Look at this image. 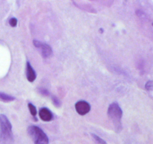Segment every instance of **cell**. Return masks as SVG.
Wrapping results in <instances>:
<instances>
[{
	"label": "cell",
	"instance_id": "obj_10",
	"mask_svg": "<svg viewBox=\"0 0 153 144\" xmlns=\"http://www.w3.org/2000/svg\"><path fill=\"white\" fill-rule=\"evenodd\" d=\"M92 137H93V138H94V141H95L97 143H102V144L106 143V142L105 141V140H102V139L100 138V137H99L98 136L96 135V134H92Z\"/></svg>",
	"mask_w": 153,
	"mask_h": 144
},
{
	"label": "cell",
	"instance_id": "obj_5",
	"mask_svg": "<svg viewBox=\"0 0 153 144\" xmlns=\"http://www.w3.org/2000/svg\"><path fill=\"white\" fill-rule=\"evenodd\" d=\"M77 113L80 115H85L91 110V105L85 101H79L75 105Z\"/></svg>",
	"mask_w": 153,
	"mask_h": 144
},
{
	"label": "cell",
	"instance_id": "obj_4",
	"mask_svg": "<svg viewBox=\"0 0 153 144\" xmlns=\"http://www.w3.org/2000/svg\"><path fill=\"white\" fill-rule=\"evenodd\" d=\"M33 42H34V45L35 46V47L40 50L43 57L49 58L52 55V50L49 45L46 44V43H42L41 42L37 41V40H34Z\"/></svg>",
	"mask_w": 153,
	"mask_h": 144
},
{
	"label": "cell",
	"instance_id": "obj_2",
	"mask_svg": "<svg viewBox=\"0 0 153 144\" xmlns=\"http://www.w3.org/2000/svg\"><path fill=\"white\" fill-rule=\"evenodd\" d=\"M108 115L110 120L114 125L117 132H119L121 128H122L121 119H122L123 111L117 103L114 102L110 105L108 110Z\"/></svg>",
	"mask_w": 153,
	"mask_h": 144
},
{
	"label": "cell",
	"instance_id": "obj_7",
	"mask_svg": "<svg viewBox=\"0 0 153 144\" xmlns=\"http://www.w3.org/2000/svg\"><path fill=\"white\" fill-rule=\"evenodd\" d=\"M26 77L30 82H33L36 79V73L29 62H27L26 64Z\"/></svg>",
	"mask_w": 153,
	"mask_h": 144
},
{
	"label": "cell",
	"instance_id": "obj_9",
	"mask_svg": "<svg viewBox=\"0 0 153 144\" xmlns=\"http://www.w3.org/2000/svg\"><path fill=\"white\" fill-rule=\"evenodd\" d=\"M28 106L31 115H32V116H36V114H37V110H36V108L34 107L32 104H31V103H29Z\"/></svg>",
	"mask_w": 153,
	"mask_h": 144
},
{
	"label": "cell",
	"instance_id": "obj_3",
	"mask_svg": "<svg viewBox=\"0 0 153 144\" xmlns=\"http://www.w3.org/2000/svg\"><path fill=\"white\" fill-rule=\"evenodd\" d=\"M28 134L34 143H49V139L42 129L35 125H30L28 128Z\"/></svg>",
	"mask_w": 153,
	"mask_h": 144
},
{
	"label": "cell",
	"instance_id": "obj_12",
	"mask_svg": "<svg viewBox=\"0 0 153 144\" xmlns=\"http://www.w3.org/2000/svg\"><path fill=\"white\" fill-rule=\"evenodd\" d=\"M145 88L147 91H153V81H149L145 85Z\"/></svg>",
	"mask_w": 153,
	"mask_h": 144
},
{
	"label": "cell",
	"instance_id": "obj_11",
	"mask_svg": "<svg viewBox=\"0 0 153 144\" xmlns=\"http://www.w3.org/2000/svg\"><path fill=\"white\" fill-rule=\"evenodd\" d=\"M52 102H53V104L55 105L56 107H60V106H61V102H60V100L58 99L57 97L52 96Z\"/></svg>",
	"mask_w": 153,
	"mask_h": 144
},
{
	"label": "cell",
	"instance_id": "obj_14",
	"mask_svg": "<svg viewBox=\"0 0 153 144\" xmlns=\"http://www.w3.org/2000/svg\"><path fill=\"white\" fill-rule=\"evenodd\" d=\"M40 93L43 96H48L49 94V93L48 92L47 90L46 89H40Z\"/></svg>",
	"mask_w": 153,
	"mask_h": 144
},
{
	"label": "cell",
	"instance_id": "obj_13",
	"mask_svg": "<svg viewBox=\"0 0 153 144\" xmlns=\"http://www.w3.org/2000/svg\"><path fill=\"white\" fill-rule=\"evenodd\" d=\"M9 24H10V26L12 27L16 26V25H17V19L14 17L11 18V19L9 20Z\"/></svg>",
	"mask_w": 153,
	"mask_h": 144
},
{
	"label": "cell",
	"instance_id": "obj_8",
	"mask_svg": "<svg viewBox=\"0 0 153 144\" xmlns=\"http://www.w3.org/2000/svg\"><path fill=\"white\" fill-rule=\"evenodd\" d=\"M14 99L15 98L12 96L0 92V101L4 102H9L13 101Z\"/></svg>",
	"mask_w": 153,
	"mask_h": 144
},
{
	"label": "cell",
	"instance_id": "obj_6",
	"mask_svg": "<svg viewBox=\"0 0 153 144\" xmlns=\"http://www.w3.org/2000/svg\"><path fill=\"white\" fill-rule=\"evenodd\" d=\"M39 116H40V119L45 122H49L52 120V112L46 108H43L40 109V112H39Z\"/></svg>",
	"mask_w": 153,
	"mask_h": 144
},
{
	"label": "cell",
	"instance_id": "obj_1",
	"mask_svg": "<svg viewBox=\"0 0 153 144\" xmlns=\"http://www.w3.org/2000/svg\"><path fill=\"white\" fill-rule=\"evenodd\" d=\"M13 142L11 123L5 115L0 114V143H12Z\"/></svg>",
	"mask_w": 153,
	"mask_h": 144
}]
</instances>
